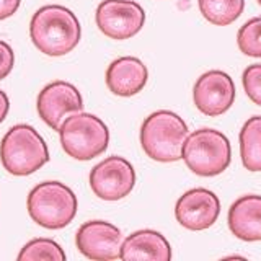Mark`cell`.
Segmentation results:
<instances>
[{
  "label": "cell",
  "instance_id": "cell-3",
  "mask_svg": "<svg viewBox=\"0 0 261 261\" xmlns=\"http://www.w3.org/2000/svg\"><path fill=\"white\" fill-rule=\"evenodd\" d=\"M0 160L8 173L28 176L47 163V144L35 127L16 124L0 142Z\"/></svg>",
  "mask_w": 261,
  "mask_h": 261
},
{
  "label": "cell",
  "instance_id": "cell-20",
  "mask_svg": "<svg viewBox=\"0 0 261 261\" xmlns=\"http://www.w3.org/2000/svg\"><path fill=\"white\" fill-rule=\"evenodd\" d=\"M243 88L250 100L261 106V64L248 65L243 72Z\"/></svg>",
  "mask_w": 261,
  "mask_h": 261
},
{
  "label": "cell",
  "instance_id": "cell-6",
  "mask_svg": "<svg viewBox=\"0 0 261 261\" xmlns=\"http://www.w3.org/2000/svg\"><path fill=\"white\" fill-rule=\"evenodd\" d=\"M181 159L193 173L216 176L230 165V142L220 130L202 127L186 137Z\"/></svg>",
  "mask_w": 261,
  "mask_h": 261
},
{
  "label": "cell",
  "instance_id": "cell-14",
  "mask_svg": "<svg viewBox=\"0 0 261 261\" xmlns=\"http://www.w3.org/2000/svg\"><path fill=\"white\" fill-rule=\"evenodd\" d=\"M228 228L243 242L261 240V196L247 194L228 209Z\"/></svg>",
  "mask_w": 261,
  "mask_h": 261
},
{
  "label": "cell",
  "instance_id": "cell-16",
  "mask_svg": "<svg viewBox=\"0 0 261 261\" xmlns=\"http://www.w3.org/2000/svg\"><path fill=\"white\" fill-rule=\"evenodd\" d=\"M240 157L248 171H261V116H253L240 130Z\"/></svg>",
  "mask_w": 261,
  "mask_h": 261
},
{
  "label": "cell",
  "instance_id": "cell-21",
  "mask_svg": "<svg viewBox=\"0 0 261 261\" xmlns=\"http://www.w3.org/2000/svg\"><path fill=\"white\" fill-rule=\"evenodd\" d=\"M13 64H15L13 49L5 41L0 39V80H4L12 72Z\"/></svg>",
  "mask_w": 261,
  "mask_h": 261
},
{
  "label": "cell",
  "instance_id": "cell-5",
  "mask_svg": "<svg viewBox=\"0 0 261 261\" xmlns=\"http://www.w3.org/2000/svg\"><path fill=\"white\" fill-rule=\"evenodd\" d=\"M61 145L69 157L92 160L110 145V130L105 122L90 113H73L65 118L59 129Z\"/></svg>",
  "mask_w": 261,
  "mask_h": 261
},
{
  "label": "cell",
  "instance_id": "cell-17",
  "mask_svg": "<svg viewBox=\"0 0 261 261\" xmlns=\"http://www.w3.org/2000/svg\"><path fill=\"white\" fill-rule=\"evenodd\" d=\"M199 12L216 27H228L243 13L245 0H198Z\"/></svg>",
  "mask_w": 261,
  "mask_h": 261
},
{
  "label": "cell",
  "instance_id": "cell-13",
  "mask_svg": "<svg viewBox=\"0 0 261 261\" xmlns=\"http://www.w3.org/2000/svg\"><path fill=\"white\" fill-rule=\"evenodd\" d=\"M149 80V70L137 57H119L106 69V85L116 96H133L142 92Z\"/></svg>",
  "mask_w": 261,
  "mask_h": 261
},
{
  "label": "cell",
  "instance_id": "cell-2",
  "mask_svg": "<svg viewBox=\"0 0 261 261\" xmlns=\"http://www.w3.org/2000/svg\"><path fill=\"white\" fill-rule=\"evenodd\" d=\"M188 137V126L173 111H155L145 118L141 127V145L147 157L170 163L181 159Z\"/></svg>",
  "mask_w": 261,
  "mask_h": 261
},
{
  "label": "cell",
  "instance_id": "cell-15",
  "mask_svg": "<svg viewBox=\"0 0 261 261\" xmlns=\"http://www.w3.org/2000/svg\"><path fill=\"white\" fill-rule=\"evenodd\" d=\"M119 258L126 261L150 259V261H170L171 247L160 232L139 230L130 233L122 242Z\"/></svg>",
  "mask_w": 261,
  "mask_h": 261
},
{
  "label": "cell",
  "instance_id": "cell-18",
  "mask_svg": "<svg viewBox=\"0 0 261 261\" xmlns=\"http://www.w3.org/2000/svg\"><path fill=\"white\" fill-rule=\"evenodd\" d=\"M18 259L20 261H43V259L64 261L65 253L61 248V245L51 239H35L21 248Z\"/></svg>",
  "mask_w": 261,
  "mask_h": 261
},
{
  "label": "cell",
  "instance_id": "cell-4",
  "mask_svg": "<svg viewBox=\"0 0 261 261\" xmlns=\"http://www.w3.org/2000/svg\"><path fill=\"white\" fill-rule=\"evenodd\" d=\"M28 214L49 230L67 227L77 214V196L61 181L36 185L28 194Z\"/></svg>",
  "mask_w": 261,
  "mask_h": 261
},
{
  "label": "cell",
  "instance_id": "cell-23",
  "mask_svg": "<svg viewBox=\"0 0 261 261\" xmlns=\"http://www.w3.org/2000/svg\"><path fill=\"white\" fill-rule=\"evenodd\" d=\"M8 110H10V101H8V96L5 95V92L0 90V124H2L4 119L7 118Z\"/></svg>",
  "mask_w": 261,
  "mask_h": 261
},
{
  "label": "cell",
  "instance_id": "cell-9",
  "mask_svg": "<svg viewBox=\"0 0 261 261\" xmlns=\"http://www.w3.org/2000/svg\"><path fill=\"white\" fill-rule=\"evenodd\" d=\"M36 108L46 124L59 130L64 119L84 110V100L79 90L69 82L57 80L46 85L38 95Z\"/></svg>",
  "mask_w": 261,
  "mask_h": 261
},
{
  "label": "cell",
  "instance_id": "cell-24",
  "mask_svg": "<svg viewBox=\"0 0 261 261\" xmlns=\"http://www.w3.org/2000/svg\"><path fill=\"white\" fill-rule=\"evenodd\" d=\"M256 2H258V4H259V5H261V0H256Z\"/></svg>",
  "mask_w": 261,
  "mask_h": 261
},
{
  "label": "cell",
  "instance_id": "cell-22",
  "mask_svg": "<svg viewBox=\"0 0 261 261\" xmlns=\"http://www.w3.org/2000/svg\"><path fill=\"white\" fill-rule=\"evenodd\" d=\"M21 0H0V20L10 18L18 10Z\"/></svg>",
  "mask_w": 261,
  "mask_h": 261
},
{
  "label": "cell",
  "instance_id": "cell-11",
  "mask_svg": "<svg viewBox=\"0 0 261 261\" xmlns=\"http://www.w3.org/2000/svg\"><path fill=\"white\" fill-rule=\"evenodd\" d=\"M77 248L88 259L111 261L119 258L122 233L106 220H88L75 235Z\"/></svg>",
  "mask_w": 261,
  "mask_h": 261
},
{
  "label": "cell",
  "instance_id": "cell-10",
  "mask_svg": "<svg viewBox=\"0 0 261 261\" xmlns=\"http://www.w3.org/2000/svg\"><path fill=\"white\" fill-rule=\"evenodd\" d=\"M194 105L202 114L216 118L230 110L235 101V84L222 70H209L196 80L193 88Z\"/></svg>",
  "mask_w": 261,
  "mask_h": 261
},
{
  "label": "cell",
  "instance_id": "cell-8",
  "mask_svg": "<svg viewBox=\"0 0 261 261\" xmlns=\"http://www.w3.org/2000/svg\"><path fill=\"white\" fill-rule=\"evenodd\" d=\"M136 171L130 162L113 155L90 171V188L103 201H119L134 190Z\"/></svg>",
  "mask_w": 261,
  "mask_h": 261
},
{
  "label": "cell",
  "instance_id": "cell-12",
  "mask_svg": "<svg viewBox=\"0 0 261 261\" xmlns=\"http://www.w3.org/2000/svg\"><path fill=\"white\" fill-rule=\"evenodd\" d=\"M220 214V201L206 188H194L186 191L176 201L175 217L178 224L188 230H206L216 224Z\"/></svg>",
  "mask_w": 261,
  "mask_h": 261
},
{
  "label": "cell",
  "instance_id": "cell-1",
  "mask_svg": "<svg viewBox=\"0 0 261 261\" xmlns=\"http://www.w3.org/2000/svg\"><path fill=\"white\" fill-rule=\"evenodd\" d=\"M30 36L41 53L51 57L65 56L75 49L82 28L72 10L62 5H46L33 15Z\"/></svg>",
  "mask_w": 261,
  "mask_h": 261
},
{
  "label": "cell",
  "instance_id": "cell-19",
  "mask_svg": "<svg viewBox=\"0 0 261 261\" xmlns=\"http://www.w3.org/2000/svg\"><path fill=\"white\" fill-rule=\"evenodd\" d=\"M237 44L245 56L261 57V16L248 20L239 30Z\"/></svg>",
  "mask_w": 261,
  "mask_h": 261
},
{
  "label": "cell",
  "instance_id": "cell-7",
  "mask_svg": "<svg viewBox=\"0 0 261 261\" xmlns=\"http://www.w3.org/2000/svg\"><path fill=\"white\" fill-rule=\"evenodd\" d=\"M96 27L105 36L122 41L136 36L145 23V12L133 0H103L95 13Z\"/></svg>",
  "mask_w": 261,
  "mask_h": 261
}]
</instances>
